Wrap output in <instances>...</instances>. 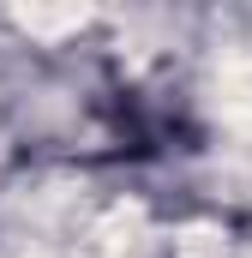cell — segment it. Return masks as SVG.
Returning <instances> with one entry per match:
<instances>
[{
	"instance_id": "6da1fadb",
	"label": "cell",
	"mask_w": 252,
	"mask_h": 258,
	"mask_svg": "<svg viewBox=\"0 0 252 258\" xmlns=\"http://www.w3.org/2000/svg\"><path fill=\"white\" fill-rule=\"evenodd\" d=\"M18 18H24L30 30H48V36H54V30H66V24H78L84 12H18Z\"/></svg>"
}]
</instances>
